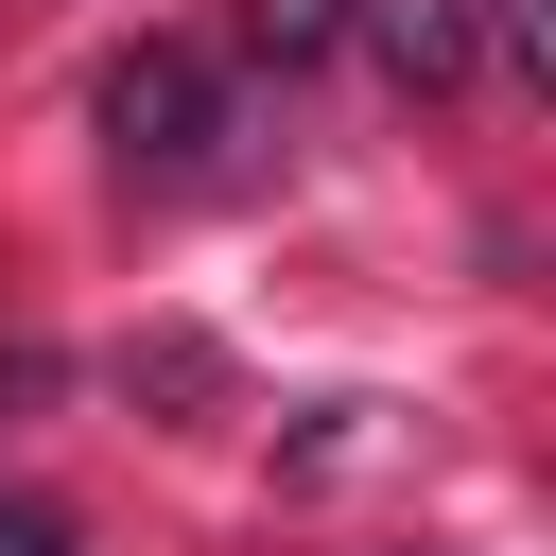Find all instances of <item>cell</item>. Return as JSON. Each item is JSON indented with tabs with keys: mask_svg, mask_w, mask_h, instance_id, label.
<instances>
[{
	"mask_svg": "<svg viewBox=\"0 0 556 556\" xmlns=\"http://www.w3.org/2000/svg\"><path fill=\"white\" fill-rule=\"evenodd\" d=\"M104 139H122V174H139V191H191V174H226L243 104H226V70H208V52H122V70H104Z\"/></svg>",
	"mask_w": 556,
	"mask_h": 556,
	"instance_id": "cell-1",
	"label": "cell"
},
{
	"mask_svg": "<svg viewBox=\"0 0 556 556\" xmlns=\"http://www.w3.org/2000/svg\"><path fill=\"white\" fill-rule=\"evenodd\" d=\"M348 52L382 87H452L469 70V0H348Z\"/></svg>",
	"mask_w": 556,
	"mask_h": 556,
	"instance_id": "cell-2",
	"label": "cell"
},
{
	"mask_svg": "<svg viewBox=\"0 0 556 556\" xmlns=\"http://www.w3.org/2000/svg\"><path fill=\"white\" fill-rule=\"evenodd\" d=\"M243 52H348V0H243Z\"/></svg>",
	"mask_w": 556,
	"mask_h": 556,
	"instance_id": "cell-3",
	"label": "cell"
},
{
	"mask_svg": "<svg viewBox=\"0 0 556 556\" xmlns=\"http://www.w3.org/2000/svg\"><path fill=\"white\" fill-rule=\"evenodd\" d=\"M0 556H70V521L52 504H0Z\"/></svg>",
	"mask_w": 556,
	"mask_h": 556,
	"instance_id": "cell-4",
	"label": "cell"
}]
</instances>
